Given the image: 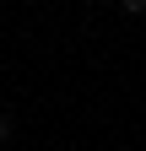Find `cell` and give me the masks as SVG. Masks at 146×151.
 Listing matches in <instances>:
<instances>
[{
	"label": "cell",
	"mask_w": 146,
	"mask_h": 151,
	"mask_svg": "<svg viewBox=\"0 0 146 151\" xmlns=\"http://www.w3.org/2000/svg\"><path fill=\"white\" fill-rule=\"evenodd\" d=\"M11 129H16V124H11V113H0V140H11Z\"/></svg>",
	"instance_id": "1"
}]
</instances>
